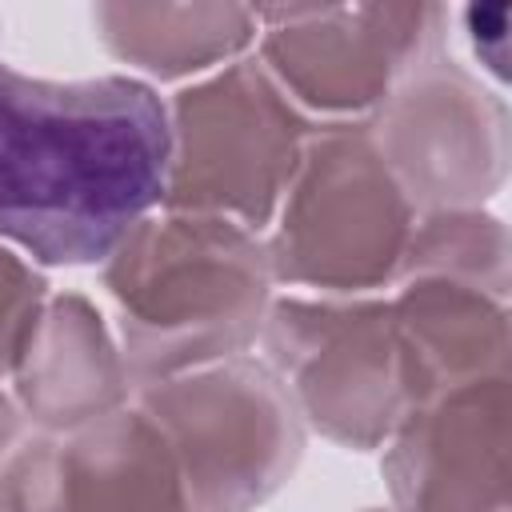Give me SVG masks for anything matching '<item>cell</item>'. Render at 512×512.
Listing matches in <instances>:
<instances>
[{"mask_svg":"<svg viewBox=\"0 0 512 512\" xmlns=\"http://www.w3.org/2000/svg\"><path fill=\"white\" fill-rule=\"evenodd\" d=\"M508 416V372L416 404L384 440L392 512H508Z\"/></svg>","mask_w":512,"mask_h":512,"instance_id":"30bf717a","label":"cell"},{"mask_svg":"<svg viewBox=\"0 0 512 512\" xmlns=\"http://www.w3.org/2000/svg\"><path fill=\"white\" fill-rule=\"evenodd\" d=\"M100 48L144 84H192L256 48L260 16L248 4H96Z\"/></svg>","mask_w":512,"mask_h":512,"instance_id":"4fadbf2b","label":"cell"},{"mask_svg":"<svg viewBox=\"0 0 512 512\" xmlns=\"http://www.w3.org/2000/svg\"><path fill=\"white\" fill-rule=\"evenodd\" d=\"M364 128L416 216L484 208L508 176V104L448 52L420 64Z\"/></svg>","mask_w":512,"mask_h":512,"instance_id":"ba28073f","label":"cell"},{"mask_svg":"<svg viewBox=\"0 0 512 512\" xmlns=\"http://www.w3.org/2000/svg\"><path fill=\"white\" fill-rule=\"evenodd\" d=\"M260 360L288 388L304 428L340 448H384L420 404L388 292H276L260 324Z\"/></svg>","mask_w":512,"mask_h":512,"instance_id":"8992f818","label":"cell"},{"mask_svg":"<svg viewBox=\"0 0 512 512\" xmlns=\"http://www.w3.org/2000/svg\"><path fill=\"white\" fill-rule=\"evenodd\" d=\"M24 432H28V424H24V416H20L16 400H12V392H8V384H0V460L20 444Z\"/></svg>","mask_w":512,"mask_h":512,"instance_id":"2e32d148","label":"cell"},{"mask_svg":"<svg viewBox=\"0 0 512 512\" xmlns=\"http://www.w3.org/2000/svg\"><path fill=\"white\" fill-rule=\"evenodd\" d=\"M452 16H460L464 20V36H468V44H472V56L496 76V80H504V40H508V8L504 4H496V8H460V12H452Z\"/></svg>","mask_w":512,"mask_h":512,"instance_id":"9a60e30c","label":"cell"},{"mask_svg":"<svg viewBox=\"0 0 512 512\" xmlns=\"http://www.w3.org/2000/svg\"><path fill=\"white\" fill-rule=\"evenodd\" d=\"M252 56L312 124H364L420 64L444 52V4L256 8Z\"/></svg>","mask_w":512,"mask_h":512,"instance_id":"52a82bcc","label":"cell"},{"mask_svg":"<svg viewBox=\"0 0 512 512\" xmlns=\"http://www.w3.org/2000/svg\"><path fill=\"white\" fill-rule=\"evenodd\" d=\"M276 296L264 236L156 208L100 264V308L132 392L244 356Z\"/></svg>","mask_w":512,"mask_h":512,"instance_id":"7a4b0ae2","label":"cell"},{"mask_svg":"<svg viewBox=\"0 0 512 512\" xmlns=\"http://www.w3.org/2000/svg\"><path fill=\"white\" fill-rule=\"evenodd\" d=\"M416 208L364 124H316L264 232L272 284L308 296H384Z\"/></svg>","mask_w":512,"mask_h":512,"instance_id":"3957f363","label":"cell"},{"mask_svg":"<svg viewBox=\"0 0 512 512\" xmlns=\"http://www.w3.org/2000/svg\"><path fill=\"white\" fill-rule=\"evenodd\" d=\"M0 512H188L168 440L132 400L68 432H24L0 460Z\"/></svg>","mask_w":512,"mask_h":512,"instance_id":"9c48e42d","label":"cell"},{"mask_svg":"<svg viewBox=\"0 0 512 512\" xmlns=\"http://www.w3.org/2000/svg\"><path fill=\"white\" fill-rule=\"evenodd\" d=\"M132 400L168 440L188 512H256L304 456L308 428L256 352L156 380Z\"/></svg>","mask_w":512,"mask_h":512,"instance_id":"5b68a950","label":"cell"},{"mask_svg":"<svg viewBox=\"0 0 512 512\" xmlns=\"http://www.w3.org/2000/svg\"><path fill=\"white\" fill-rule=\"evenodd\" d=\"M364 512H392V508H364Z\"/></svg>","mask_w":512,"mask_h":512,"instance_id":"e0dca14e","label":"cell"},{"mask_svg":"<svg viewBox=\"0 0 512 512\" xmlns=\"http://www.w3.org/2000/svg\"><path fill=\"white\" fill-rule=\"evenodd\" d=\"M48 296L52 288L44 268L0 244V384H8L20 352L28 348Z\"/></svg>","mask_w":512,"mask_h":512,"instance_id":"5bb4252c","label":"cell"},{"mask_svg":"<svg viewBox=\"0 0 512 512\" xmlns=\"http://www.w3.org/2000/svg\"><path fill=\"white\" fill-rule=\"evenodd\" d=\"M388 308L420 392V404L444 388L508 372V292L456 272H400Z\"/></svg>","mask_w":512,"mask_h":512,"instance_id":"7c38bea8","label":"cell"},{"mask_svg":"<svg viewBox=\"0 0 512 512\" xmlns=\"http://www.w3.org/2000/svg\"><path fill=\"white\" fill-rule=\"evenodd\" d=\"M8 392L32 432H68L132 404V380L104 308L84 292H52Z\"/></svg>","mask_w":512,"mask_h":512,"instance_id":"8fae6325","label":"cell"},{"mask_svg":"<svg viewBox=\"0 0 512 512\" xmlns=\"http://www.w3.org/2000/svg\"><path fill=\"white\" fill-rule=\"evenodd\" d=\"M164 212L268 232L316 124L248 52L168 100Z\"/></svg>","mask_w":512,"mask_h":512,"instance_id":"277c9868","label":"cell"},{"mask_svg":"<svg viewBox=\"0 0 512 512\" xmlns=\"http://www.w3.org/2000/svg\"><path fill=\"white\" fill-rule=\"evenodd\" d=\"M168 104L128 76L48 80L0 60V244L36 268H100L160 208Z\"/></svg>","mask_w":512,"mask_h":512,"instance_id":"6da1fadb","label":"cell"}]
</instances>
